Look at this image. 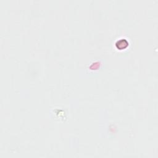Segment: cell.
Masks as SVG:
<instances>
[{
	"label": "cell",
	"mask_w": 158,
	"mask_h": 158,
	"mask_svg": "<svg viewBox=\"0 0 158 158\" xmlns=\"http://www.w3.org/2000/svg\"><path fill=\"white\" fill-rule=\"evenodd\" d=\"M116 46L118 49H125L129 46V42L125 39H121L116 43Z\"/></svg>",
	"instance_id": "1"
}]
</instances>
